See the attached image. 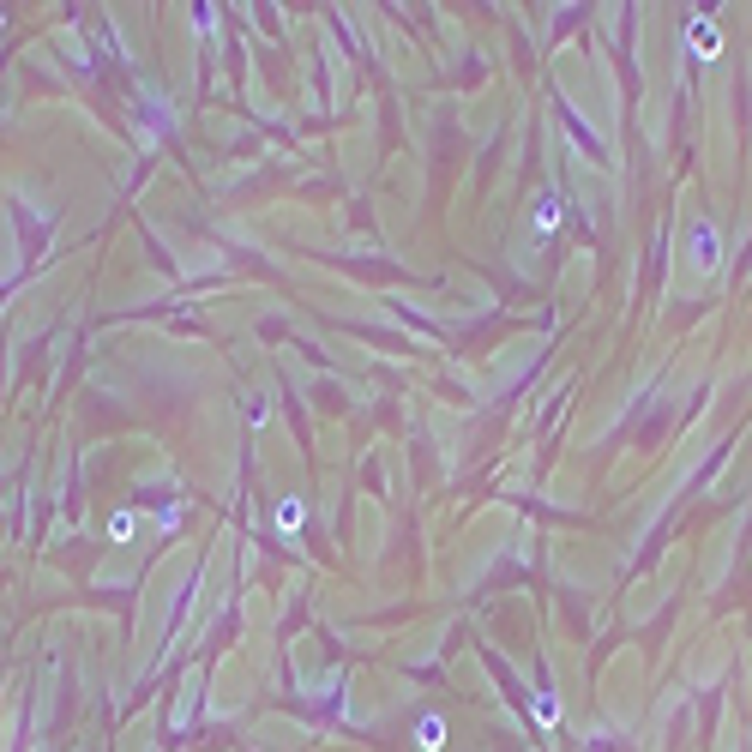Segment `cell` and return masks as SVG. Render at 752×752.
Wrapping results in <instances>:
<instances>
[{"label":"cell","instance_id":"obj_1","mask_svg":"<svg viewBox=\"0 0 752 752\" xmlns=\"http://www.w3.org/2000/svg\"><path fill=\"white\" fill-rule=\"evenodd\" d=\"M686 259H693V271H704V278H716V271H722V229H716L711 217L693 223V235H686Z\"/></svg>","mask_w":752,"mask_h":752},{"label":"cell","instance_id":"obj_2","mask_svg":"<svg viewBox=\"0 0 752 752\" xmlns=\"http://www.w3.org/2000/svg\"><path fill=\"white\" fill-rule=\"evenodd\" d=\"M686 49H693V60H716L722 55V24H716L711 13L686 19Z\"/></svg>","mask_w":752,"mask_h":752},{"label":"cell","instance_id":"obj_3","mask_svg":"<svg viewBox=\"0 0 752 752\" xmlns=\"http://www.w3.org/2000/svg\"><path fill=\"white\" fill-rule=\"evenodd\" d=\"M416 747L421 752H439V747H446V716H439V711H421L416 716Z\"/></svg>","mask_w":752,"mask_h":752},{"label":"cell","instance_id":"obj_4","mask_svg":"<svg viewBox=\"0 0 752 752\" xmlns=\"http://www.w3.org/2000/svg\"><path fill=\"white\" fill-rule=\"evenodd\" d=\"M301 518H307V506H301V500H283V506H278V530H283V535H296V530H301Z\"/></svg>","mask_w":752,"mask_h":752},{"label":"cell","instance_id":"obj_5","mask_svg":"<svg viewBox=\"0 0 752 752\" xmlns=\"http://www.w3.org/2000/svg\"><path fill=\"white\" fill-rule=\"evenodd\" d=\"M560 223V199H535V229H542V235H548V229H554Z\"/></svg>","mask_w":752,"mask_h":752},{"label":"cell","instance_id":"obj_6","mask_svg":"<svg viewBox=\"0 0 752 752\" xmlns=\"http://www.w3.org/2000/svg\"><path fill=\"white\" fill-rule=\"evenodd\" d=\"M535 722H542V729H554V722H560V698H554V693L535 698Z\"/></svg>","mask_w":752,"mask_h":752},{"label":"cell","instance_id":"obj_7","mask_svg":"<svg viewBox=\"0 0 752 752\" xmlns=\"http://www.w3.org/2000/svg\"><path fill=\"white\" fill-rule=\"evenodd\" d=\"M133 530H139V518H133V512H115V518H109V535H115V542H127Z\"/></svg>","mask_w":752,"mask_h":752}]
</instances>
